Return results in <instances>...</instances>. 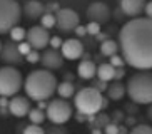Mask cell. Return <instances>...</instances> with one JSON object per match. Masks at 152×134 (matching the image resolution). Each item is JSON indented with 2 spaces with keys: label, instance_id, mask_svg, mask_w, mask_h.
Wrapping results in <instances>:
<instances>
[{
  "label": "cell",
  "instance_id": "6da1fadb",
  "mask_svg": "<svg viewBox=\"0 0 152 134\" xmlns=\"http://www.w3.org/2000/svg\"><path fill=\"white\" fill-rule=\"evenodd\" d=\"M119 49L125 64L139 71L152 69V18H132L119 32Z\"/></svg>",
  "mask_w": 152,
  "mask_h": 134
},
{
  "label": "cell",
  "instance_id": "7a4b0ae2",
  "mask_svg": "<svg viewBox=\"0 0 152 134\" xmlns=\"http://www.w3.org/2000/svg\"><path fill=\"white\" fill-rule=\"evenodd\" d=\"M23 89H25L27 97L35 102L49 101L57 89V77L45 69L32 71L27 79L23 80Z\"/></svg>",
  "mask_w": 152,
  "mask_h": 134
},
{
  "label": "cell",
  "instance_id": "3957f363",
  "mask_svg": "<svg viewBox=\"0 0 152 134\" xmlns=\"http://www.w3.org/2000/svg\"><path fill=\"white\" fill-rule=\"evenodd\" d=\"M125 94L134 104H152V72L140 71L129 79Z\"/></svg>",
  "mask_w": 152,
  "mask_h": 134
},
{
  "label": "cell",
  "instance_id": "277c9868",
  "mask_svg": "<svg viewBox=\"0 0 152 134\" xmlns=\"http://www.w3.org/2000/svg\"><path fill=\"white\" fill-rule=\"evenodd\" d=\"M102 97L104 96L94 87H82L79 92L74 94V106L82 116H95L102 111Z\"/></svg>",
  "mask_w": 152,
  "mask_h": 134
},
{
  "label": "cell",
  "instance_id": "5b68a950",
  "mask_svg": "<svg viewBox=\"0 0 152 134\" xmlns=\"http://www.w3.org/2000/svg\"><path fill=\"white\" fill-rule=\"evenodd\" d=\"M23 85V77L15 67H0V97H14Z\"/></svg>",
  "mask_w": 152,
  "mask_h": 134
},
{
  "label": "cell",
  "instance_id": "8992f818",
  "mask_svg": "<svg viewBox=\"0 0 152 134\" xmlns=\"http://www.w3.org/2000/svg\"><path fill=\"white\" fill-rule=\"evenodd\" d=\"M22 9L17 0H0V35L18 25Z\"/></svg>",
  "mask_w": 152,
  "mask_h": 134
},
{
  "label": "cell",
  "instance_id": "52a82bcc",
  "mask_svg": "<svg viewBox=\"0 0 152 134\" xmlns=\"http://www.w3.org/2000/svg\"><path fill=\"white\" fill-rule=\"evenodd\" d=\"M72 106L70 102H67L65 99H52L49 104H47V109H45V117L52 122V124L57 126H64L69 119L72 117Z\"/></svg>",
  "mask_w": 152,
  "mask_h": 134
},
{
  "label": "cell",
  "instance_id": "ba28073f",
  "mask_svg": "<svg viewBox=\"0 0 152 134\" xmlns=\"http://www.w3.org/2000/svg\"><path fill=\"white\" fill-rule=\"evenodd\" d=\"M54 15H55V27L64 34L74 32L79 27V22H80L79 13L72 9H58Z\"/></svg>",
  "mask_w": 152,
  "mask_h": 134
},
{
  "label": "cell",
  "instance_id": "9c48e42d",
  "mask_svg": "<svg viewBox=\"0 0 152 134\" xmlns=\"http://www.w3.org/2000/svg\"><path fill=\"white\" fill-rule=\"evenodd\" d=\"M49 40H50L49 30H45L44 27H40V25L30 27L27 30V34H25V42H27L34 50L45 49V47L49 45Z\"/></svg>",
  "mask_w": 152,
  "mask_h": 134
},
{
  "label": "cell",
  "instance_id": "30bf717a",
  "mask_svg": "<svg viewBox=\"0 0 152 134\" xmlns=\"http://www.w3.org/2000/svg\"><path fill=\"white\" fill-rule=\"evenodd\" d=\"M0 60L4 64H7L9 67L14 66H20L23 60V57L18 52V47L15 42L12 40H7L5 44H2V49H0Z\"/></svg>",
  "mask_w": 152,
  "mask_h": 134
},
{
  "label": "cell",
  "instance_id": "8fae6325",
  "mask_svg": "<svg viewBox=\"0 0 152 134\" xmlns=\"http://www.w3.org/2000/svg\"><path fill=\"white\" fill-rule=\"evenodd\" d=\"M89 22H95V24H105L110 18V9L104 2H94L87 7V12H85Z\"/></svg>",
  "mask_w": 152,
  "mask_h": 134
},
{
  "label": "cell",
  "instance_id": "7c38bea8",
  "mask_svg": "<svg viewBox=\"0 0 152 134\" xmlns=\"http://www.w3.org/2000/svg\"><path fill=\"white\" fill-rule=\"evenodd\" d=\"M60 55L67 60H77L84 55V44L79 39H67L60 45Z\"/></svg>",
  "mask_w": 152,
  "mask_h": 134
},
{
  "label": "cell",
  "instance_id": "4fadbf2b",
  "mask_svg": "<svg viewBox=\"0 0 152 134\" xmlns=\"http://www.w3.org/2000/svg\"><path fill=\"white\" fill-rule=\"evenodd\" d=\"M9 112L12 114V116L15 117H23L27 116L28 111L32 109L30 106V99L25 97V96H14V97H10L9 101Z\"/></svg>",
  "mask_w": 152,
  "mask_h": 134
},
{
  "label": "cell",
  "instance_id": "5bb4252c",
  "mask_svg": "<svg viewBox=\"0 0 152 134\" xmlns=\"http://www.w3.org/2000/svg\"><path fill=\"white\" fill-rule=\"evenodd\" d=\"M39 62L42 64V67H44L45 71L52 72V71H57V69H60L64 66V57L60 55L58 50L47 49L44 54H40V60Z\"/></svg>",
  "mask_w": 152,
  "mask_h": 134
},
{
  "label": "cell",
  "instance_id": "9a60e30c",
  "mask_svg": "<svg viewBox=\"0 0 152 134\" xmlns=\"http://www.w3.org/2000/svg\"><path fill=\"white\" fill-rule=\"evenodd\" d=\"M144 0H121V5L119 9L122 10L125 17H132V18H137L144 10Z\"/></svg>",
  "mask_w": 152,
  "mask_h": 134
},
{
  "label": "cell",
  "instance_id": "2e32d148",
  "mask_svg": "<svg viewBox=\"0 0 152 134\" xmlns=\"http://www.w3.org/2000/svg\"><path fill=\"white\" fill-rule=\"evenodd\" d=\"M22 12L25 13V17L28 20H37V18H40L45 13V5L42 2H39V0H28L27 4L23 5Z\"/></svg>",
  "mask_w": 152,
  "mask_h": 134
},
{
  "label": "cell",
  "instance_id": "e0dca14e",
  "mask_svg": "<svg viewBox=\"0 0 152 134\" xmlns=\"http://www.w3.org/2000/svg\"><path fill=\"white\" fill-rule=\"evenodd\" d=\"M95 71H97V66H95V62L92 60V59H82L80 64H79V67H77L79 77H80V79H85V80L94 79Z\"/></svg>",
  "mask_w": 152,
  "mask_h": 134
},
{
  "label": "cell",
  "instance_id": "ac0fdd59",
  "mask_svg": "<svg viewBox=\"0 0 152 134\" xmlns=\"http://www.w3.org/2000/svg\"><path fill=\"white\" fill-rule=\"evenodd\" d=\"M125 96V85L121 80H114L107 85V99L109 101H121Z\"/></svg>",
  "mask_w": 152,
  "mask_h": 134
},
{
  "label": "cell",
  "instance_id": "d6986e66",
  "mask_svg": "<svg viewBox=\"0 0 152 134\" xmlns=\"http://www.w3.org/2000/svg\"><path fill=\"white\" fill-rule=\"evenodd\" d=\"M114 71H115V67H112L109 62H102L100 66H97L95 76L102 82H109V80H114Z\"/></svg>",
  "mask_w": 152,
  "mask_h": 134
},
{
  "label": "cell",
  "instance_id": "ffe728a7",
  "mask_svg": "<svg viewBox=\"0 0 152 134\" xmlns=\"http://www.w3.org/2000/svg\"><path fill=\"white\" fill-rule=\"evenodd\" d=\"M55 92L60 96V99H65V101H67L69 97H74V94H75V85L72 84L70 80H64V82L57 84Z\"/></svg>",
  "mask_w": 152,
  "mask_h": 134
},
{
  "label": "cell",
  "instance_id": "44dd1931",
  "mask_svg": "<svg viewBox=\"0 0 152 134\" xmlns=\"http://www.w3.org/2000/svg\"><path fill=\"white\" fill-rule=\"evenodd\" d=\"M117 50H119V45H117L115 40H104L100 44V54L105 55V57H112V55H117Z\"/></svg>",
  "mask_w": 152,
  "mask_h": 134
},
{
  "label": "cell",
  "instance_id": "7402d4cb",
  "mask_svg": "<svg viewBox=\"0 0 152 134\" xmlns=\"http://www.w3.org/2000/svg\"><path fill=\"white\" fill-rule=\"evenodd\" d=\"M28 121H30V124H37V126H40L42 122L45 121V111H40V109H30L28 111Z\"/></svg>",
  "mask_w": 152,
  "mask_h": 134
},
{
  "label": "cell",
  "instance_id": "603a6c76",
  "mask_svg": "<svg viewBox=\"0 0 152 134\" xmlns=\"http://www.w3.org/2000/svg\"><path fill=\"white\" fill-rule=\"evenodd\" d=\"M9 34H10V40H12V42L20 44V42H23V40H25V34H27V32H25V29H23V27H18L17 25V27H14Z\"/></svg>",
  "mask_w": 152,
  "mask_h": 134
},
{
  "label": "cell",
  "instance_id": "cb8c5ba5",
  "mask_svg": "<svg viewBox=\"0 0 152 134\" xmlns=\"http://www.w3.org/2000/svg\"><path fill=\"white\" fill-rule=\"evenodd\" d=\"M40 27H44L45 30L55 27V15L54 13H44L40 17Z\"/></svg>",
  "mask_w": 152,
  "mask_h": 134
},
{
  "label": "cell",
  "instance_id": "d4e9b609",
  "mask_svg": "<svg viewBox=\"0 0 152 134\" xmlns=\"http://www.w3.org/2000/svg\"><path fill=\"white\" fill-rule=\"evenodd\" d=\"M94 119H97V129H100V127H105V126L110 122V116H109V114H104V112H99V114H95Z\"/></svg>",
  "mask_w": 152,
  "mask_h": 134
},
{
  "label": "cell",
  "instance_id": "484cf974",
  "mask_svg": "<svg viewBox=\"0 0 152 134\" xmlns=\"http://www.w3.org/2000/svg\"><path fill=\"white\" fill-rule=\"evenodd\" d=\"M129 134H152V126L139 124L135 127H132V131H129Z\"/></svg>",
  "mask_w": 152,
  "mask_h": 134
},
{
  "label": "cell",
  "instance_id": "4316f807",
  "mask_svg": "<svg viewBox=\"0 0 152 134\" xmlns=\"http://www.w3.org/2000/svg\"><path fill=\"white\" fill-rule=\"evenodd\" d=\"M45 134H69L67 127L65 126H57V124H52L49 126L47 129H44Z\"/></svg>",
  "mask_w": 152,
  "mask_h": 134
},
{
  "label": "cell",
  "instance_id": "83f0119b",
  "mask_svg": "<svg viewBox=\"0 0 152 134\" xmlns=\"http://www.w3.org/2000/svg\"><path fill=\"white\" fill-rule=\"evenodd\" d=\"M22 134H45V131H44V127H42V126L28 124L27 127H23Z\"/></svg>",
  "mask_w": 152,
  "mask_h": 134
},
{
  "label": "cell",
  "instance_id": "f1b7e54d",
  "mask_svg": "<svg viewBox=\"0 0 152 134\" xmlns=\"http://www.w3.org/2000/svg\"><path fill=\"white\" fill-rule=\"evenodd\" d=\"M124 119H125V114L122 111H114L110 114V122H114V124H117V126H121L122 122H124Z\"/></svg>",
  "mask_w": 152,
  "mask_h": 134
},
{
  "label": "cell",
  "instance_id": "f546056e",
  "mask_svg": "<svg viewBox=\"0 0 152 134\" xmlns=\"http://www.w3.org/2000/svg\"><path fill=\"white\" fill-rule=\"evenodd\" d=\"M85 32L90 34V35H97V34H100V25L95 22H89L85 25Z\"/></svg>",
  "mask_w": 152,
  "mask_h": 134
},
{
  "label": "cell",
  "instance_id": "4dcf8cb0",
  "mask_svg": "<svg viewBox=\"0 0 152 134\" xmlns=\"http://www.w3.org/2000/svg\"><path fill=\"white\" fill-rule=\"evenodd\" d=\"M90 87H94L95 91H99V92L102 94V92H105L107 91V82H102V80H92V85Z\"/></svg>",
  "mask_w": 152,
  "mask_h": 134
},
{
  "label": "cell",
  "instance_id": "1f68e13d",
  "mask_svg": "<svg viewBox=\"0 0 152 134\" xmlns=\"http://www.w3.org/2000/svg\"><path fill=\"white\" fill-rule=\"evenodd\" d=\"M25 59H27V62L35 64V62H39V60H40V54H39V50H34V49H32L30 54H27V55H25Z\"/></svg>",
  "mask_w": 152,
  "mask_h": 134
},
{
  "label": "cell",
  "instance_id": "d6a6232c",
  "mask_svg": "<svg viewBox=\"0 0 152 134\" xmlns=\"http://www.w3.org/2000/svg\"><path fill=\"white\" fill-rule=\"evenodd\" d=\"M17 47H18V52H20V55H22V57H25V55H27V54H30V50H32V47L27 44V42H25V40H23V42H20V44H17Z\"/></svg>",
  "mask_w": 152,
  "mask_h": 134
},
{
  "label": "cell",
  "instance_id": "836d02e7",
  "mask_svg": "<svg viewBox=\"0 0 152 134\" xmlns=\"http://www.w3.org/2000/svg\"><path fill=\"white\" fill-rule=\"evenodd\" d=\"M110 64L112 67H124L125 66V62H124V59L121 57V55H112L110 57Z\"/></svg>",
  "mask_w": 152,
  "mask_h": 134
},
{
  "label": "cell",
  "instance_id": "e575fe53",
  "mask_svg": "<svg viewBox=\"0 0 152 134\" xmlns=\"http://www.w3.org/2000/svg\"><path fill=\"white\" fill-rule=\"evenodd\" d=\"M62 42H64V40L60 39V37H58V35H54V37H50V40H49V44L52 45V49H54V50L60 49V45H62Z\"/></svg>",
  "mask_w": 152,
  "mask_h": 134
},
{
  "label": "cell",
  "instance_id": "d590c367",
  "mask_svg": "<svg viewBox=\"0 0 152 134\" xmlns=\"http://www.w3.org/2000/svg\"><path fill=\"white\" fill-rule=\"evenodd\" d=\"M117 129H119V126H117V124L109 122V124L104 127V133H105V134H117Z\"/></svg>",
  "mask_w": 152,
  "mask_h": 134
},
{
  "label": "cell",
  "instance_id": "8d00e7d4",
  "mask_svg": "<svg viewBox=\"0 0 152 134\" xmlns=\"http://www.w3.org/2000/svg\"><path fill=\"white\" fill-rule=\"evenodd\" d=\"M124 76H125L124 67H115V71H114V80H121Z\"/></svg>",
  "mask_w": 152,
  "mask_h": 134
},
{
  "label": "cell",
  "instance_id": "74e56055",
  "mask_svg": "<svg viewBox=\"0 0 152 134\" xmlns=\"http://www.w3.org/2000/svg\"><path fill=\"white\" fill-rule=\"evenodd\" d=\"M125 111L129 112L130 116H134V114H137L139 107H137V104H134V102H129V104H125Z\"/></svg>",
  "mask_w": 152,
  "mask_h": 134
},
{
  "label": "cell",
  "instance_id": "f35d334b",
  "mask_svg": "<svg viewBox=\"0 0 152 134\" xmlns=\"http://www.w3.org/2000/svg\"><path fill=\"white\" fill-rule=\"evenodd\" d=\"M124 122H125V127H135V122H137V119H135V116H127L124 119Z\"/></svg>",
  "mask_w": 152,
  "mask_h": 134
},
{
  "label": "cell",
  "instance_id": "ab89813d",
  "mask_svg": "<svg viewBox=\"0 0 152 134\" xmlns=\"http://www.w3.org/2000/svg\"><path fill=\"white\" fill-rule=\"evenodd\" d=\"M144 9H145V15H147V18H152V2L145 4L144 5Z\"/></svg>",
  "mask_w": 152,
  "mask_h": 134
},
{
  "label": "cell",
  "instance_id": "60d3db41",
  "mask_svg": "<svg viewBox=\"0 0 152 134\" xmlns=\"http://www.w3.org/2000/svg\"><path fill=\"white\" fill-rule=\"evenodd\" d=\"M125 15L124 13H122V10L119 9V7H117L115 10H114V18H115V20H122V18H124Z\"/></svg>",
  "mask_w": 152,
  "mask_h": 134
},
{
  "label": "cell",
  "instance_id": "b9f144b4",
  "mask_svg": "<svg viewBox=\"0 0 152 134\" xmlns=\"http://www.w3.org/2000/svg\"><path fill=\"white\" fill-rule=\"evenodd\" d=\"M74 32H75L77 35H80V37L87 34V32H85V27H82V25H79V27H77V29H75V30H74Z\"/></svg>",
  "mask_w": 152,
  "mask_h": 134
},
{
  "label": "cell",
  "instance_id": "7bdbcfd3",
  "mask_svg": "<svg viewBox=\"0 0 152 134\" xmlns=\"http://www.w3.org/2000/svg\"><path fill=\"white\" fill-rule=\"evenodd\" d=\"M117 134H129V129L125 127V126H119V129H117Z\"/></svg>",
  "mask_w": 152,
  "mask_h": 134
},
{
  "label": "cell",
  "instance_id": "ee69618b",
  "mask_svg": "<svg viewBox=\"0 0 152 134\" xmlns=\"http://www.w3.org/2000/svg\"><path fill=\"white\" fill-rule=\"evenodd\" d=\"M0 107H5V109H7V107H9V99L7 97H0Z\"/></svg>",
  "mask_w": 152,
  "mask_h": 134
},
{
  "label": "cell",
  "instance_id": "f6af8a7d",
  "mask_svg": "<svg viewBox=\"0 0 152 134\" xmlns=\"http://www.w3.org/2000/svg\"><path fill=\"white\" fill-rule=\"evenodd\" d=\"M37 109H40V111L47 109V101H40V102H39V107H37Z\"/></svg>",
  "mask_w": 152,
  "mask_h": 134
},
{
  "label": "cell",
  "instance_id": "bcb514c9",
  "mask_svg": "<svg viewBox=\"0 0 152 134\" xmlns=\"http://www.w3.org/2000/svg\"><path fill=\"white\" fill-rule=\"evenodd\" d=\"M107 107H109V99L102 97V109H107Z\"/></svg>",
  "mask_w": 152,
  "mask_h": 134
},
{
  "label": "cell",
  "instance_id": "7dc6e473",
  "mask_svg": "<svg viewBox=\"0 0 152 134\" xmlns=\"http://www.w3.org/2000/svg\"><path fill=\"white\" fill-rule=\"evenodd\" d=\"M147 117L152 121V104H149V107H147Z\"/></svg>",
  "mask_w": 152,
  "mask_h": 134
},
{
  "label": "cell",
  "instance_id": "c3c4849f",
  "mask_svg": "<svg viewBox=\"0 0 152 134\" xmlns=\"http://www.w3.org/2000/svg\"><path fill=\"white\" fill-rule=\"evenodd\" d=\"M92 134H102V131H100V129H97V127H95V129L92 131Z\"/></svg>",
  "mask_w": 152,
  "mask_h": 134
},
{
  "label": "cell",
  "instance_id": "681fc988",
  "mask_svg": "<svg viewBox=\"0 0 152 134\" xmlns=\"http://www.w3.org/2000/svg\"><path fill=\"white\" fill-rule=\"evenodd\" d=\"M0 49H2V40H0Z\"/></svg>",
  "mask_w": 152,
  "mask_h": 134
}]
</instances>
